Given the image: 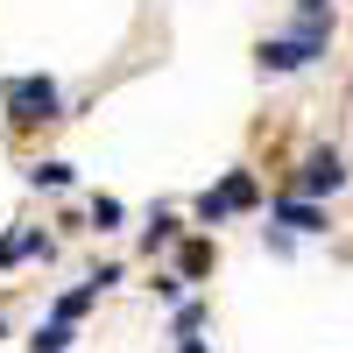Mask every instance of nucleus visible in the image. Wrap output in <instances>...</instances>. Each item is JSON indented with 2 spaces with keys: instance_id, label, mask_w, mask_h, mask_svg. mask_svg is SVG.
Returning a JSON list of instances; mask_svg holds the SVG:
<instances>
[{
  "instance_id": "f257e3e1",
  "label": "nucleus",
  "mask_w": 353,
  "mask_h": 353,
  "mask_svg": "<svg viewBox=\"0 0 353 353\" xmlns=\"http://www.w3.org/2000/svg\"><path fill=\"white\" fill-rule=\"evenodd\" d=\"M325 36H332V14H318V21L297 28V36H269L254 57H261V71H304L311 57H325Z\"/></svg>"
},
{
  "instance_id": "f03ea898",
  "label": "nucleus",
  "mask_w": 353,
  "mask_h": 353,
  "mask_svg": "<svg viewBox=\"0 0 353 353\" xmlns=\"http://www.w3.org/2000/svg\"><path fill=\"white\" fill-rule=\"evenodd\" d=\"M8 113H14V128H36V121H57L64 113V92H57V78H14L8 85Z\"/></svg>"
},
{
  "instance_id": "7ed1b4c3",
  "label": "nucleus",
  "mask_w": 353,
  "mask_h": 353,
  "mask_svg": "<svg viewBox=\"0 0 353 353\" xmlns=\"http://www.w3.org/2000/svg\"><path fill=\"white\" fill-rule=\"evenodd\" d=\"M339 184H346V163L332 149H311L304 156V191H339Z\"/></svg>"
},
{
  "instance_id": "20e7f679",
  "label": "nucleus",
  "mask_w": 353,
  "mask_h": 353,
  "mask_svg": "<svg viewBox=\"0 0 353 353\" xmlns=\"http://www.w3.org/2000/svg\"><path fill=\"white\" fill-rule=\"evenodd\" d=\"M276 212H283V226H297V233H318V226H325V212H318V205H304V198H283Z\"/></svg>"
},
{
  "instance_id": "39448f33",
  "label": "nucleus",
  "mask_w": 353,
  "mask_h": 353,
  "mask_svg": "<svg viewBox=\"0 0 353 353\" xmlns=\"http://www.w3.org/2000/svg\"><path fill=\"white\" fill-rule=\"evenodd\" d=\"M219 198H226V212H241V205H254V176H248V170H233L226 184H219Z\"/></svg>"
},
{
  "instance_id": "423d86ee",
  "label": "nucleus",
  "mask_w": 353,
  "mask_h": 353,
  "mask_svg": "<svg viewBox=\"0 0 353 353\" xmlns=\"http://www.w3.org/2000/svg\"><path fill=\"white\" fill-rule=\"evenodd\" d=\"M205 269H212V248H205V241H191L184 254H176V283H191V276H205Z\"/></svg>"
},
{
  "instance_id": "0eeeda50",
  "label": "nucleus",
  "mask_w": 353,
  "mask_h": 353,
  "mask_svg": "<svg viewBox=\"0 0 353 353\" xmlns=\"http://www.w3.org/2000/svg\"><path fill=\"white\" fill-rule=\"evenodd\" d=\"M92 297H99L92 283H78V290H64V297H57V325H71V318H78L85 304H92Z\"/></svg>"
},
{
  "instance_id": "6e6552de",
  "label": "nucleus",
  "mask_w": 353,
  "mask_h": 353,
  "mask_svg": "<svg viewBox=\"0 0 353 353\" xmlns=\"http://www.w3.org/2000/svg\"><path fill=\"white\" fill-rule=\"evenodd\" d=\"M28 176H36V184H50V191H64V184H71V163H36Z\"/></svg>"
},
{
  "instance_id": "1a4fd4ad",
  "label": "nucleus",
  "mask_w": 353,
  "mask_h": 353,
  "mask_svg": "<svg viewBox=\"0 0 353 353\" xmlns=\"http://www.w3.org/2000/svg\"><path fill=\"white\" fill-rule=\"evenodd\" d=\"M141 241H149V248H163V241H176V212H156V219H149V233H141Z\"/></svg>"
},
{
  "instance_id": "9d476101",
  "label": "nucleus",
  "mask_w": 353,
  "mask_h": 353,
  "mask_svg": "<svg viewBox=\"0 0 353 353\" xmlns=\"http://www.w3.org/2000/svg\"><path fill=\"white\" fill-rule=\"evenodd\" d=\"M92 226H121V198H92Z\"/></svg>"
},
{
  "instance_id": "9b49d317",
  "label": "nucleus",
  "mask_w": 353,
  "mask_h": 353,
  "mask_svg": "<svg viewBox=\"0 0 353 353\" xmlns=\"http://www.w3.org/2000/svg\"><path fill=\"white\" fill-rule=\"evenodd\" d=\"M297 8H304V21H318V14H325V0H297Z\"/></svg>"
},
{
  "instance_id": "f8f14e48",
  "label": "nucleus",
  "mask_w": 353,
  "mask_h": 353,
  "mask_svg": "<svg viewBox=\"0 0 353 353\" xmlns=\"http://www.w3.org/2000/svg\"><path fill=\"white\" fill-rule=\"evenodd\" d=\"M184 353H205V346H198V339H184Z\"/></svg>"
},
{
  "instance_id": "ddd939ff",
  "label": "nucleus",
  "mask_w": 353,
  "mask_h": 353,
  "mask_svg": "<svg viewBox=\"0 0 353 353\" xmlns=\"http://www.w3.org/2000/svg\"><path fill=\"white\" fill-rule=\"evenodd\" d=\"M0 339H8V325H0Z\"/></svg>"
}]
</instances>
